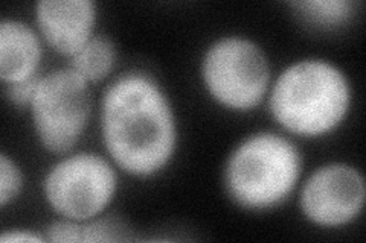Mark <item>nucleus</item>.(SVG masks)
I'll use <instances>...</instances> for the list:
<instances>
[{
	"label": "nucleus",
	"instance_id": "1",
	"mask_svg": "<svg viewBox=\"0 0 366 243\" xmlns=\"http://www.w3.org/2000/svg\"><path fill=\"white\" fill-rule=\"evenodd\" d=\"M101 126L114 163L132 175H153L174 152L173 111L162 90L145 75L114 81L102 100Z\"/></svg>",
	"mask_w": 366,
	"mask_h": 243
},
{
	"label": "nucleus",
	"instance_id": "2",
	"mask_svg": "<svg viewBox=\"0 0 366 243\" xmlns=\"http://www.w3.org/2000/svg\"><path fill=\"white\" fill-rule=\"evenodd\" d=\"M348 81L337 67L305 60L285 68L274 84L270 110L285 130L301 135L325 134L350 108Z\"/></svg>",
	"mask_w": 366,
	"mask_h": 243
},
{
	"label": "nucleus",
	"instance_id": "3",
	"mask_svg": "<svg viewBox=\"0 0 366 243\" xmlns=\"http://www.w3.org/2000/svg\"><path fill=\"white\" fill-rule=\"evenodd\" d=\"M300 172V150L290 140L258 134L234 150L224 170V182L239 205L259 210L287 198Z\"/></svg>",
	"mask_w": 366,
	"mask_h": 243
},
{
	"label": "nucleus",
	"instance_id": "4",
	"mask_svg": "<svg viewBox=\"0 0 366 243\" xmlns=\"http://www.w3.org/2000/svg\"><path fill=\"white\" fill-rule=\"evenodd\" d=\"M203 83L212 98L232 110H250L264 98L270 68L258 46L246 38L215 41L202 63Z\"/></svg>",
	"mask_w": 366,
	"mask_h": 243
},
{
	"label": "nucleus",
	"instance_id": "5",
	"mask_svg": "<svg viewBox=\"0 0 366 243\" xmlns=\"http://www.w3.org/2000/svg\"><path fill=\"white\" fill-rule=\"evenodd\" d=\"M29 105L43 146L51 152H67L89 122L90 88L72 68L56 71L40 78Z\"/></svg>",
	"mask_w": 366,
	"mask_h": 243
},
{
	"label": "nucleus",
	"instance_id": "6",
	"mask_svg": "<svg viewBox=\"0 0 366 243\" xmlns=\"http://www.w3.org/2000/svg\"><path fill=\"white\" fill-rule=\"evenodd\" d=\"M117 190V173L104 158L78 154L55 165L44 180V195L54 210L72 221L98 216Z\"/></svg>",
	"mask_w": 366,
	"mask_h": 243
},
{
	"label": "nucleus",
	"instance_id": "7",
	"mask_svg": "<svg viewBox=\"0 0 366 243\" xmlns=\"http://www.w3.org/2000/svg\"><path fill=\"white\" fill-rule=\"evenodd\" d=\"M365 202L363 177L351 166L328 165L307 180L301 208L312 222L339 227L357 217Z\"/></svg>",
	"mask_w": 366,
	"mask_h": 243
},
{
	"label": "nucleus",
	"instance_id": "8",
	"mask_svg": "<svg viewBox=\"0 0 366 243\" xmlns=\"http://www.w3.org/2000/svg\"><path fill=\"white\" fill-rule=\"evenodd\" d=\"M36 11L43 37L59 53L72 58L92 38L97 13L90 0H43Z\"/></svg>",
	"mask_w": 366,
	"mask_h": 243
},
{
	"label": "nucleus",
	"instance_id": "9",
	"mask_svg": "<svg viewBox=\"0 0 366 243\" xmlns=\"http://www.w3.org/2000/svg\"><path fill=\"white\" fill-rule=\"evenodd\" d=\"M41 48L37 33L19 20L0 23V76L6 84L36 76Z\"/></svg>",
	"mask_w": 366,
	"mask_h": 243
},
{
	"label": "nucleus",
	"instance_id": "10",
	"mask_svg": "<svg viewBox=\"0 0 366 243\" xmlns=\"http://www.w3.org/2000/svg\"><path fill=\"white\" fill-rule=\"evenodd\" d=\"M114 63V48L106 37H92L74 56L71 68L89 81H99L106 78Z\"/></svg>",
	"mask_w": 366,
	"mask_h": 243
},
{
	"label": "nucleus",
	"instance_id": "11",
	"mask_svg": "<svg viewBox=\"0 0 366 243\" xmlns=\"http://www.w3.org/2000/svg\"><path fill=\"white\" fill-rule=\"evenodd\" d=\"M293 8L313 25L337 26L350 19L354 4L348 0H305L295 2Z\"/></svg>",
	"mask_w": 366,
	"mask_h": 243
},
{
	"label": "nucleus",
	"instance_id": "12",
	"mask_svg": "<svg viewBox=\"0 0 366 243\" xmlns=\"http://www.w3.org/2000/svg\"><path fill=\"white\" fill-rule=\"evenodd\" d=\"M21 189V173L13 160L5 154L0 157V204L6 205Z\"/></svg>",
	"mask_w": 366,
	"mask_h": 243
},
{
	"label": "nucleus",
	"instance_id": "13",
	"mask_svg": "<svg viewBox=\"0 0 366 243\" xmlns=\"http://www.w3.org/2000/svg\"><path fill=\"white\" fill-rule=\"evenodd\" d=\"M122 239V227L114 221L99 219L83 227V242H112Z\"/></svg>",
	"mask_w": 366,
	"mask_h": 243
},
{
	"label": "nucleus",
	"instance_id": "14",
	"mask_svg": "<svg viewBox=\"0 0 366 243\" xmlns=\"http://www.w3.org/2000/svg\"><path fill=\"white\" fill-rule=\"evenodd\" d=\"M46 239L51 242H83V227L74 221L54 222L46 231Z\"/></svg>",
	"mask_w": 366,
	"mask_h": 243
},
{
	"label": "nucleus",
	"instance_id": "15",
	"mask_svg": "<svg viewBox=\"0 0 366 243\" xmlns=\"http://www.w3.org/2000/svg\"><path fill=\"white\" fill-rule=\"evenodd\" d=\"M39 81L40 78L32 76L28 79L17 81V83H9L6 84V96L14 103H17V105H26V103H31L34 93H36Z\"/></svg>",
	"mask_w": 366,
	"mask_h": 243
},
{
	"label": "nucleus",
	"instance_id": "16",
	"mask_svg": "<svg viewBox=\"0 0 366 243\" xmlns=\"http://www.w3.org/2000/svg\"><path fill=\"white\" fill-rule=\"evenodd\" d=\"M0 240L8 243V242H41L43 239L37 234H32L31 231H6V233L2 234Z\"/></svg>",
	"mask_w": 366,
	"mask_h": 243
}]
</instances>
